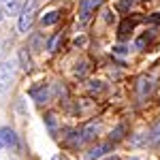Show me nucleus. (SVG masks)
<instances>
[{
	"instance_id": "obj_17",
	"label": "nucleus",
	"mask_w": 160,
	"mask_h": 160,
	"mask_svg": "<svg viewBox=\"0 0 160 160\" xmlns=\"http://www.w3.org/2000/svg\"><path fill=\"white\" fill-rule=\"evenodd\" d=\"M53 118H56L53 113H49V115H47V124H49V128H51V130L56 128V120H53Z\"/></svg>"
},
{
	"instance_id": "obj_4",
	"label": "nucleus",
	"mask_w": 160,
	"mask_h": 160,
	"mask_svg": "<svg viewBox=\"0 0 160 160\" xmlns=\"http://www.w3.org/2000/svg\"><path fill=\"white\" fill-rule=\"evenodd\" d=\"M17 137L11 128H0V148H15Z\"/></svg>"
},
{
	"instance_id": "obj_5",
	"label": "nucleus",
	"mask_w": 160,
	"mask_h": 160,
	"mask_svg": "<svg viewBox=\"0 0 160 160\" xmlns=\"http://www.w3.org/2000/svg\"><path fill=\"white\" fill-rule=\"evenodd\" d=\"M96 130H98V124L96 122H90L86 126V128H83V130H81V143H86V141H92V139H94V137H96Z\"/></svg>"
},
{
	"instance_id": "obj_2",
	"label": "nucleus",
	"mask_w": 160,
	"mask_h": 160,
	"mask_svg": "<svg viewBox=\"0 0 160 160\" xmlns=\"http://www.w3.org/2000/svg\"><path fill=\"white\" fill-rule=\"evenodd\" d=\"M102 2L105 0H81V4H79V22L81 24H88L90 17H92V13L96 11Z\"/></svg>"
},
{
	"instance_id": "obj_19",
	"label": "nucleus",
	"mask_w": 160,
	"mask_h": 160,
	"mask_svg": "<svg viewBox=\"0 0 160 160\" xmlns=\"http://www.w3.org/2000/svg\"><path fill=\"white\" fill-rule=\"evenodd\" d=\"M92 90H102V86H100L98 81H94V83H92Z\"/></svg>"
},
{
	"instance_id": "obj_22",
	"label": "nucleus",
	"mask_w": 160,
	"mask_h": 160,
	"mask_svg": "<svg viewBox=\"0 0 160 160\" xmlns=\"http://www.w3.org/2000/svg\"><path fill=\"white\" fill-rule=\"evenodd\" d=\"M132 160H139V158H132Z\"/></svg>"
},
{
	"instance_id": "obj_3",
	"label": "nucleus",
	"mask_w": 160,
	"mask_h": 160,
	"mask_svg": "<svg viewBox=\"0 0 160 160\" xmlns=\"http://www.w3.org/2000/svg\"><path fill=\"white\" fill-rule=\"evenodd\" d=\"M11 81H13V66H11V62H2V64H0V94L11 86Z\"/></svg>"
},
{
	"instance_id": "obj_14",
	"label": "nucleus",
	"mask_w": 160,
	"mask_h": 160,
	"mask_svg": "<svg viewBox=\"0 0 160 160\" xmlns=\"http://www.w3.org/2000/svg\"><path fill=\"white\" fill-rule=\"evenodd\" d=\"M60 41H62V34L58 32V34H56V37L49 41V51H58V45H60Z\"/></svg>"
},
{
	"instance_id": "obj_13",
	"label": "nucleus",
	"mask_w": 160,
	"mask_h": 160,
	"mask_svg": "<svg viewBox=\"0 0 160 160\" xmlns=\"http://www.w3.org/2000/svg\"><path fill=\"white\" fill-rule=\"evenodd\" d=\"M139 88H141V96H145V94L152 92V81H149V79H148V81L141 79V86H139Z\"/></svg>"
},
{
	"instance_id": "obj_15",
	"label": "nucleus",
	"mask_w": 160,
	"mask_h": 160,
	"mask_svg": "<svg viewBox=\"0 0 160 160\" xmlns=\"http://www.w3.org/2000/svg\"><path fill=\"white\" fill-rule=\"evenodd\" d=\"M132 4H135V0H122V2L118 4V9H120V11H128Z\"/></svg>"
},
{
	"instance_id": "obj_9",
	"label": "nucleus",
	"mask_w": 160,
	"mask_h": 160,
	"mask_svg": "<svg viewBox=\"0 0 160 160\" xmlns=\"http://www.w3.org/2000/svg\"><path fill=\"white\" fill-rule=\"evenodd\" d=\"M19 60H22V64H24V71H30V68H32V62H30V58H28V51L26 49H19Z\"/></svg>"
},
{
	"instance_id": "obj_12",
	"label": "nucleus",
	"mask_w": 160,
	"mask_h": 160,
	"mask_svg": "<svg viewBox=\"0 0 160 160\" xmlns=\"http://www.w3.org/2000/svg\"><path fill=\"white\" fill-rule=\"evenodd\" d=\"M17 9H19V7H17V2H15V0H4V11H7V13L15 15Z\"/></svg>"
},
{
	"instance_id": "obj_10",
	"label": "nucleus",
	"mask_w": 160,
	"mask_h": 160,
	"mask_svg": "<svg viewBox=\"0 0 160 160\" xmlns=\"http://www.w3.org/2000/svg\"><path fill=\"white\" fill-rule=\"evenodd\" d=\"M32 96L37 98L38 105H43V102L47 100V90H45V88H43V90H32Z\"/></svg>"
},
{
	"instance_id": "obj_11",
	"label": "nucleus",
	"mask_w": 160,
	"mask_h": 160,
	"mask_svg": "<svg viewBox=\"0 0 160 160\" xmlns=\"http://www.w3.org/2000/svg\"><path fill=\"white\" fill-rule=\"evenodd\" d=\"M149 141H152L154 145H160V122L154 126V130H152V135H149Z\"/></svg>"
},
{
	"instance_id": "obj_1",
	"label": "nucleus",
	"mask_w": 160,
	"mask_h": 160,
	"mask_svg": "<svg viewBox=\"0 0 160 160\" xmlns=\"http://www.w3.org/2000/svg\"><path fill=\"white\" fill-rule=\"evenodd\" d=\"M38 9V0H28L22 9V15H19V32H28L30 26L34 22V15H37Z\"/></svg>"
},
{
	"instance_id": "obj_16",
	"label": "nucleus",
	"mask_w": 160,
	"mask_h": 160,
	"mask_svg": "<svg viewBox=\"0 0 160 160\" xmlns=\"http://www.w3.org/2000/svg\"><path fill=\"white\" fill-rule=\"evenodd\" d=\"M122 132H124V126L115 128V130L111 132V141H118V139H122Z\"/></svg>"
},
{
	"instance_id": "obj_6",
	"label": "nucleus",
	"mask_w": 160,
	"mask_h": 160,
	"mask_svg": "<svg viewBox=\"0 0 160 160\" xmlns=\"http://www.w3.org/2000/svg\"><path fill=\"white\" fill-rule=\"evenodd\" d=\"M58 19H60V13H58V11H51V13H47V15H43V17H41V26H53Z\"/></svg>"
},
{
	"instance_id": "obj_8",
	"label": "nucleus",
	"mask_w": 160,
	"mask_h": 160,
	"mask_svg": "<svg viewBox=\"0 0 160 160\" xmlns=\"http://www.w3.org/2000/svg\"><path fill=\"white\" fill-rule=\"evenodd\" d=\"M132 28H135V22H132V19H124L122 26H120V37L124 38L128 32H130V30H132Z\"/></svg>"
},
{
	"instance_id": "obj_18",
	"label": "nucleus",
	"mask_w": 160,
	"mask_h": 160,
	"mask_svg": "<svg viewBox=\"0 0 160 160\" xmlns=\"http://www.w3.org/2000/svg\"><path fill=\"white\" fill-rule=\"evenodd\" d=\"M81 45H86V37H77L75 38V47H81Z\"/></svg>"
},
{
	"instance_id": "obj_7",
	"label": "nucleus",
	"mask_w": 160,
	"mask_h": 160,
	"mask_svg": "<svg viewBox=\"0 0 160 160\" xmlns=\"http://www.w3.org/2000/svg\"><path fill=\"white\" fill-rule=\"evenodd\" d=\"M109 143H107V145H96V148L94 149H90V154H88V158L90 160H94V158H100V156H102V154H105V152H109Z\"/></svg>"
},
{
	"instance_id": "obj_20",
	"label": "nucleus",
	"mask_w": 160,
	"mask_h": 160,
	"mask_svg": "<svg viewBox=\"0 0 160 160\" xmlns=\"http://www.w3.org/2000/svg\"><path fill=\"white\" fill-rule=\"evenodd\" d=\"M107 160H120V158H118V156H109Z\"/></svg>"
},
{
	"instance_id": "obj_21",
	"label": "nucleus",
	"mask_w": 160,
	"mask_h": 160,
	"mask_svg": "<svg viewBox=\"0 0 160 160\" xmlns=\"http://www.w3.org/2000/svg\"><path fill=\"white\" fill-rule=\"evenodd\" d=\"M0 19H2V11H0Z\"/></svg>"
}]
</instances>
